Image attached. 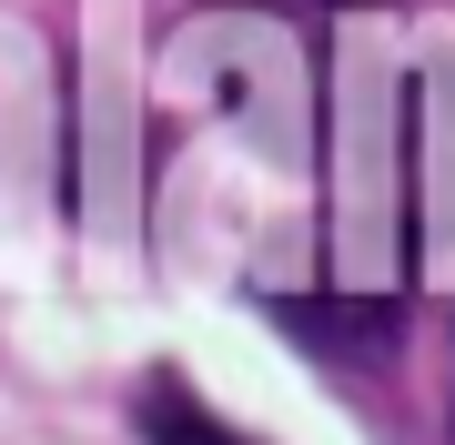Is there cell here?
Listing matches in <instances>:
<instances>
[{"label":"cell","instance_id":"obj_1","mask_svg":"<svg viewBox=\"0 0 455 445\" xmlns=\"http://www.w3.org/2000/svg\"><path fill=\"white\" fill-rule=\"evenodd\" d=\"M142 435H152V445H243L223 415H203L193 395H182L172 375H152V395H142Z\"/></svg>","mask_w":455,"mask_h":445}]
</instances>
